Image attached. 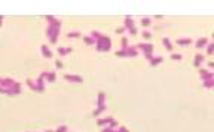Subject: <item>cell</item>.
Instances as JSON below:
<instances>
[{"label":"cell","mask_w":214,"mask_h":132,"mask_svg":"<svg viewBox=\"0 0 214 132\" xmlns=\"http://www.w3.org/2000/svg\"><path fill=\"white\" fill-rule=\"evenodd\" d=\"M199 76H201V79H202V82H205V80H211V79H214V73H210V71H207L205 68H199Z\"/></svg>","instance_id":"6da1fadb"},{"label":"cell","mask_w":214,"mask_h":132,"mask_svg":"<svg viewBox=\"0 0 214 132\" xmlns=\"http://www.w3.org/2000/svg\"><path fill=\"white\" fill-rule=\"evenodd\" d=\"M205 61V55H202V54H196L195 55V61H193V65L196 68H201V64Z\"/></svg>","instance_id":"7a4b0ae2"},{"label":"cell","mask_w":214,"mask_h":132,"mask_svg":"<svg viewBox=\"0 0 214 132\" xmlns=\"http://www.w3.org/2000/svg\"><path fill=\"white\" fill-rule=\"evenodd\" d=\"M207 45H208V39H207V37H201V39H198V42L195 43L196 49H202V48H207Z\"/></svg>","instance_id":"3957f363"},{"label":"cell","mask_w":214,"mask_h":132,"mask_svg":"<svg viewBox=\"0 0 214 132\" xmlns=\"http://www.w3.org/2000/svg\"><path fill=\"white\" fill-rule=\"evenodd\" d=\"M177 45H178V46H190V45H192V39H190V37L177 39Z\"/></svg>","instance_id":"277c9868"},{"label":"cell","mask_w":214,"mask_h":132,"mask_svg":"<svg viewBox=\"0 0 214 132\" xmlns=\"http://www.w3.org/2000/svg\"><path fill=\"white\" fill-rule=\"evenodd\" d=\"M162 42H164L165 48L168 49V51H171V49H173V45H171V42L168 40V37H164V39H162Z\"/></svg>","instance_id":"5b68a950"},{"label":"cell","mask_w":214,"mask_h":132,"mask_svg":"<svg viewBox=\"0 0 214 132\" xmlns=\"http://www.w3.org/2000/svg\"><path fill=\"white\" fill-rule=\"evenodd\" d=\"M213 54H214V42L207 45V55H213Z\"/></svg>","instance_id":"8992f818"},{"label":"cell","mask_w":214,"mask_h":132,"mask_svg":"<svg viewBox=\"0 0 214 132\" xmlns=\"http://www.w3.org/2000/svg\"><path fill=\"white\" fill-rule=\"evenodd\" d=\"M204 88H207V89H210V88H214V79L205 80V82H204Z\"/></svg>","instance_id":"52a82bcc"},{"label":"cell","mask_w":214,"mask_h":132,"mask_svg":"<svg viewBox=\"0 0 214 132\" xmlns=\"http://www.w3.org/2000/svg\"><path fill=\"white\" fill-rule=\"evenodd\" d=\"M171 58H173L174 61H181V58H183V56H181L180 54H173V55H171Z\"/></svg>","instance_id":"ba28073f"},{"label":"cell","mask_w":214,"mask_h":132,"mask_svg":"<svg viewBox=\"0 0 214 132\" xmlns=\"http://www.w3.org/2000/svg\"><path fill=\"white\" fill-rule=\"evenodd\" d=\"M161 61H162V58H161V56H158V58H155V59H153V61H152V64H153V65H155V64H159V62H161Z\"/></svg>","instance_id":"9c48e42d"},{"label":"cell","mask_w":214,"mask_h":132,"mask_svg":"<svg viewBox=\"0 0 214 132\" xmlns=\"http://www.w3.org/2000/svg\"><path fill=\"white\" fill-rule=\"evenodd\" d=\"M208 65H210L211 68H214V62H208Z\"/></svg>","instance_id":"30bf717a"},{"label":"cell","mask_w":214,"mask_h":132,"mask_svg":"<svg viewBox=\"0 0 214 132\" xmlns=\"http://www.w3.org/2000/svg\"><path fill=\"white\" fill-rule=\"evenodd\" d=\"M213 37H214V34H213Z\"/></svg>","instance_id":"8fae6325"}]
</instances>
